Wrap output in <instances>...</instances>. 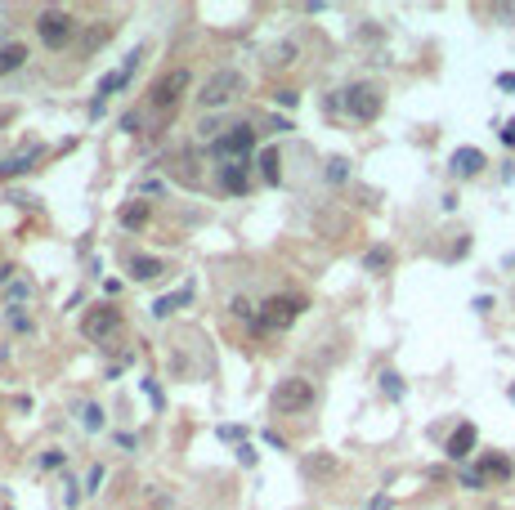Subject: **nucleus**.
Listing matches in <instances>:
<instances>
[{
    "mask_svg": "<svg viewBox=\"0 0 515 510\" xmlns=\"http://www.w3.org/2000/svg\"><path fill=\"white\" fill-rule=\"evenodd\" d=\"M117 327H121V309L117 304H94V309L81 318V336L99 340V345H104L108 336H117Z\"/></svg>",
    "mask_w": 515,
    "mask_h": 510,
    "instance_id": "nucleus-8",
    "label": "nucleus"
},
{
    "mask_svg": "<svg viewBox=\"0 0 515 510\" xmlns=\"http://www.w3.org/2000/svg\"><path fill=\"white\" fill-rule=\"evenodd\" d=\"M104 479H108V470H104V466H94V470H90V479H86V492H99V488H104Z\"/></svg>",
    "mask_w": 515,
    "mask_h": 510,
    "instance_id": "nucleus-25",
    "label": "nucleus"
},
{
    "mask_svg": "<svg viewBox=\"0 0 515 510\" xmlns=\"http://www.w3.org/2000/svg\"><path fill=\"white\" fill-rule=\"evenodd\" d=\"M274 99H278V104H282V108H296V104H301V94H296V90H278Z\"/></svg>",
    "mask_w": 515,
    "mask_h": 510,
    "instance_id": "nucleus-29",
    "label": "nucleus"
},
{
    "mask_svg": "<svg viewBox=\"0 0 515 510\" xmlns=\"http://www.w3.org/2000/svg\"><path fill=\"white\" fill-rule=\"evenodd\" d=\"M448 166H453V175H466V179H471V175L484 170V152H479V148H457Z\"/></svg>",
    "mask_w": 515,
    "mask_h": 510,
    "instance_id": "nucleus-11",
    "label": "nucleus"
},
{
    "mask_svg": "<svg viewBox=\"0 0 515 510\" xmlns=\"http://www.w3.org/2000/svg\"><path fill=\"white\" fill-rule=\"evenodd\" d=\"M189 81H193L189 67H171V72H161V76L153 81V90H148V104H153V112H175L179 99L189 94Z\"/></svg>",
    "mask_w": 515,
    "mask_h": 510,
    "instance_id": "nucleus-2",
    "label": "nucleus"
},
{
    "mask_svg": "<svg viewBox=\"0 0 515 510\" xmlns=\"http://www.w3.org/2000/svg\"><path fill=\"white\" fill-rule=\"evenodd\" d=\"M511 403H515V385H511Z\"/></svg>",
    "mask_w": 515,
    "mask_h": 510,
    "instance_id": "nucleus-36",
    "label": "nucleus"
},
{
    "mask_svg": "<svg viewBox=\"0 0 515 510\" xmlns=\"http://www.w3.org/2000/svg\"><path fill=\"white\" fill-rule=\"evenodd\" d=\"M9 327H14V331H27V336H31V318L14 309V314H9Z\"/></svg>",
    "mask_w": 515,
    "mask_h": 510,
    "instance_id": "nucleus-27",
    "label": "nucleus"
},
{
    "mask_svg": "<svg viewBox=\"0 0 515 510\" xmlns=\"http://www.w3.org/2000/svg\"><path fill=\"white\" fill-rule=\"evenodd\" d=\"M363 269H368V274H381V269H390V251H386V246H372L368 255H363Z\"/></svg>",
    "mask_w": 515,
    "mask_h": 510,
    "instance_id": "nucleus-19",
    "label": "nucleus"
},
{
    "mask_svg": "<svg viewBox=\"0 0 515 510\" xmlns=\"http://www.w3.org/2000/svg\"><path fill=\"white\" fill-rule=\"evenodd\" d=\"M381 104H386V94H381L372 81H359V85H350V90H345V112H350L354 121H376V116H381Z\"/></svg>",
    "mask_w": 515,
    "mask_h": 510,
    "instance_id": "nucleus-6",
    "label": "nucleus"
},
{
    "mask_svg": "<svg viewBox=\"0 0 515 510\" xmlns=\"http://www.w3.org/2000/svg\"><path fill=\"white\" fill-rule=\"evenodd\" d=\"M27 296H31L27 282H9V300H27Z\"/></svg>",
    "mask_w": 515,
    "mask_h": 510,
    "instance_id": "nucleus-31",
    "label": "nucleus"
},
{
    "mask_svg": "<svg viewBox=\"0 0 515 510\" xmlns=\"http://www.w3.org/2000/svg\"><path fill=\"white\" fill-rule=\"evenodd\" d=\"M260 170H264V179H269V184L282 179V157H278V148H264V152H260Z\"/></svg>",
    "mask_w": 515,
    "mask_h": 510,
    "instance_id": "nucleus-17",
    "label": "nucleus"
},
{
    "mask_svg": "<svg viewBox=\"0 0 515 510\" xmlns=\"http://www.w3.org/2000/svg\"><path fill=\"white\" fill-rule=\"evenodd\" d=\"M117 219H121V229H139L144 219H148V201H130V206H126Z\"/></svg>",
    "mask_w": 515,
    "mask_h": 510,
    "instance_id": "nucleus-18",
    "label": "nucleus"
},
{
    "mask_svg": "<svg viewBox=\"0 0 515 510\" xmlns=\"http://www.w3.org/2000/svg\"><path fill=\"white\" fill-rule=\"evenodd\" d=\"M36 157H41V144H31V148H23V152H14V157L0 166V175H23V170L36 161Z\"/></svg>",
    "mask_w": 515,
    "mask_h": 510,
    "instance_id": "nucleus-14",
    "label": "nucleus"
},
{
    "mask_svg": "<svg viewBox=\"0 0 515 510\" xmlns=\"http://www.w3.org/2000/svg\"><path fill=\"white\" fill-rule=\"evenodd\" d=\"M301 314H305V300L301 296H269V300L260 304V314H256V327L260 331H287Z\"/></svg>",
    "mask_w": 515,
    "mask_h": 510,
    "instance_id": "nucleus-3",
    "label": "nucleus"
},
{
    "mask_svg": "<svg viewBox=\"0 0 515 510\" xmlns=\"http://www.w3.org/2000/svg\"><path fill=\"white\" fill-rule=\"evenodd\" d=\"M461 488H484V474L479 470H461Z\"/></svg>",
    "mask_w": 515,
    "mask_h": 510,
    "instance_id": "nucleus-28",
    "label": "nucleus"
},
{
    "mask_svg": "<svg viewBox=\"0 0 515 510\" xmlns=\"http://www.w3.org/2000/svg\"><path fill=\"white\" fill-rule=\"evenodd\" d=\"M41 466H45V470H54V466H63V452H45V456H41Z\"/></svg>",
    "mask_w": 515,
    "mask_h": 510,
    "instance_id": "nucleus-32",
    "label": "nucleus"
},
{
    "mask_svg": "<svg viewBox=\"0 0 515 510\" xmlns=\"http://www.w3.org/2000/svg\"><path fill=\"white\" fill-rule=\"evenodd\" d=\"M256 148V130L238 121V126H224V134H215L211 139V157L220 161H246V152Z\"/></svg>",
    "mask_w": 515,
    "mask_h": 510,
    "instance_id": "nucleus-4",
    "label": "nucleus"
},
{
    "mask_svg": "<svg viewBox=\"0 0 515 510\" xmlns=\"http://www.w3.org/2000/svg\"><path fill=\"white\" fill-rule=\"evenodd\" d=\"M189 296H193V286H184V291H175V296H161V300H153V318H171V309L189 304Z\"/></svg>",
    "mask_w": 515,
    "mask_h": 510,
    "instance_id": "nucleus-16",
    "label": "nucleus"
},
{
    "mask_svg": "<svg viewBox=\"0 0 515 510\" xmlns=\"http://www.w3.org/2000/svg\"><path fill=\"white\" fill-rule=\"evenodd\" d=\"M130 274H135V282H153L157 274H166V264L157 255H135V260H130Z\"/></svg>",
    "mask_w": 515,
    "mask_h": 510,
    "instance_id": "nucleus-13",
    "label": "nucleus"
},
{
    "mask_svg": "<svg viewBox=\"0 0 515 510\" xmlns=\"http://www.w3.org/2000/svg\"><path fill=\"white\" fill-rule=\"evenodd\" d=\"M291 59H296V45H291V41H282V45H274V54H269V63H274V67H287Z\"/></svg>",
    "mask_w": 515,
    "mask_h": 510,
    "instance_id": "nucleus-23",
    "label": "nucleus"
},
{
    "mask_svg": "<svg viewBox=\"0 0 515 510\" xmlns=\"http://www.w3.org/2000/svg\"><path fill=\"white\" fill-rule=\"evenodd\" d=\"M229 309H234L238 318H246V322H256V314H260L256 304H251V300H242V296H234V304H229Z\"/></svg>",
    "mask_w": 515,
    "mask_h": 510,
    "instance_id": "nucleus-24",
    "label": "nucleus"
},
{
    "mask_svg": "<svg viewBox=\"0 0 515 510\" xmlns=\"http://www.w3.org/2000/svg\"><path fill=\"white\" fill-rule=\"evenodd\" d=\"M36 31H41V41H45L49 49H63V45L76 36V14H72V9H45L41 23H36Z\"/></svg>",
    "mask_w": 515,
    "mask_h": 510,
    "instance_id": "nucleus-7",
    "label": "nucleus"
},
{
    "mask_svg": "<svg viewBox=\"0 0 515 510\" xmlns=\"http://www.w3.org/2000/svg\"><path fill=\"white\" fill-rule=\"evenodd\" d=\"M305 407H314V381H305V376L278 381V389H274V412L296 416V412H305Z\"/></svg>",
    "mask_w": 515,
    "mask_h": 510,
    "instance_id": "nucleus-5",
    "label": "nucleus"
},
{
    "mask_svg": "<svg viewBox=\"0 0 515 510\" xmlns=\"http://www.w3.org/2000/svg\"><path fill=\"white\" fill-rule=\"evenodd\" d=\"M81 425H86V430H104V407L86 403V407H81Z\"/></svg>",
    "mask_w": 515,
    "mask_h": 510,
    "instance_id": "nucleus-20",
    "label": "nucleus"
},
{
    "mask_svg": "<svg viewBox=\"0 0 515 510\" xmlns=\"http://www.w3.org/2000/svg\"><path fill=\"white\" fill-rule=\"evenodd\" d=\"M497 134H502V139H506V144L515 148V121H506V126H502V130H497Z\"/></svg>",
    "mask_w": 515,
    "mask_h": 510,
    "instance_id": "nucleus-34",
    "label": "nucleus"
},
{
    "mask_svg": "<svg viewBox=\"0 0 515 510\" xmlns=\"http://www.w3.org/2000/svg\"><path fill=\"white\" fill-rule=\"evenodd\" d=\"M242 90H246V76L238 67H220V72H211L206 85L197 90V104H202V112H215V108H224L229 99H238Z\"/></svg>",
    "mask_w": 515,
    "mask_h": 510,
    "instance_id": "nucleus-1",
    "label": "nucleus"
},
{
    "mask_svg": "<svg viewBox=\"0 0 515 510\" xmlns=\"http://www.w3.org/2000/svg\"><path fill=\"white\" fill-rule=\"evenodd\" d=\"M475 444H479V430H475V425H471V421H461V425H457V430H453V434H448V448H444V452H448V456H453V461H466V456L475 452Z\"/></svg>",
    "mask_w": 515,
    "mask_h": 510,
    "instance_id": "nucleus-9",
    "label": "nucleus"
},
{
    "mask_svg": "<svg viewBox=\"0 0 515 510\" xmlns=\"http://www.w3.org/2000/svg\"><path fill=\"white\" fill-rule=\"evenodd\" d=\"M497 85H502V90H515V72H502V76H497Z\"/></svg>",
    "mask_w": 515,
    "mask_h": 510,
    "instance_id": "nucleus-35",
    "label": "nucleus"
},
{
    "mask_svg": "<svg viewBox=\"0 0 515 510\" xmlns=\"http://www.w3.org/2000/svg\"><path fill=\"white\" fill-rule=\"evenodd\" d=\"M23 63H27V45H5V49H0V76L19 72Z\"/></svg>",
    "mask_w": 515,
    "mask_h": 510,
    "instance_id": "nucleus-15",
    "label": "nucleus"
},
{
    "mask_svg": "<svg viewBox=\"0 0 515 510\" xmlns=\"http://www.w3.org/2000/svg\"><path fill=\"white\" fill-rule=\"evenodd\" d=\"M479 474H484V479H511L515 461H511V456H502V452H489L484 461H479Z\"/></svg>",
    "mask_w": 515,
    "mask_h": 510,
    "instance_id": "nucleus-12",
    "label": "nucleus"
},
{
    "mask_svg": "<svg viewBox=\"0 0 515 510\" xmlns=\"http://www.w3.org/2000/svg\"><path fill=\"white\" fill-rule=\"evenodd\" d=\"M327 179H331V184H345V179H350V161H345V157H331V161H327Z\"/></svg>",
    "mask_w": 515,
    "mask_h": 510,
    "instance_id": "nucleus-22",
    "label": "nucleus"
},
{
    "mask_svg": "<svg viewBox=\"0 0 515 510\" xmlns=\"http://www.w3.org/2000/svg\"><path fill=\"white\" fill-rule=\"evenodd\" d=\"M381 389H386V399H404V381H399V371H381Z\"/></svg>",
    "mask_w": 515,
    "mask_h": 510,
    "instance_id": "nucleus-21",
    "label": "nucleus"
},
{
    "mask_svg": "<svg viewBox=\"0 0 515 510\" xmlns=\"http://www.w3.org/2000/svg\"><path fill=\"white\" fill-rule=\"evenodd\" d=\"M121 130L139 134V130H144V116H139V112H126V116H121Z\"/></svg>",
    "mask_w": 515,
    "mask_h": 510,
    "instance_id": "nucleus-26",
    "label": "nucleus"
},
{
    "mask_svg": "<svg viewBox=\"0 0 515 510\" xmlns=\"http://www.w3.org/2000/svg\"><path fill=\"white\" fill-rule=\"evenodd\" d=\"M220 184H224V193H246L251 189V170H246V161H224L220 166Z\"/></svg>",
    "mask_w": 515,
    "mask_h": 510,
    "instance_id": "nucleus-10",
    "label": "nucleus"
},
{
    "mask_svg": "<svg viewBox=\"0 0 515 510\" xmlns=\"http://www.w3.org/2000/svg\"><path fill=\"white\" fill-rule=\"evenodd\" d=\"M238 461H242V466H256V452L246 448V444H238Z\"/></svg>",
    "mask_w": 515,
    "mask_h": 510,
    "instance_id": "nucleus-33",
    "label": "nucleus"
},
{
    "mask_svg": "<svg viewBox=\"0 0 515 510\" xmlns=\"http://www.w3.org/2000/svg\"><path fill=\"white\" fill-rule=\"evenodd\" d=\"M264 444H269V448H278V452H287V439H282L278 430H264Z\"/></svg>",
    "mask_w": 515,
    "mask_h": 510,
    "instance_id": "nucleus-30",
    "label": "nucleus"
}]
</instances>
